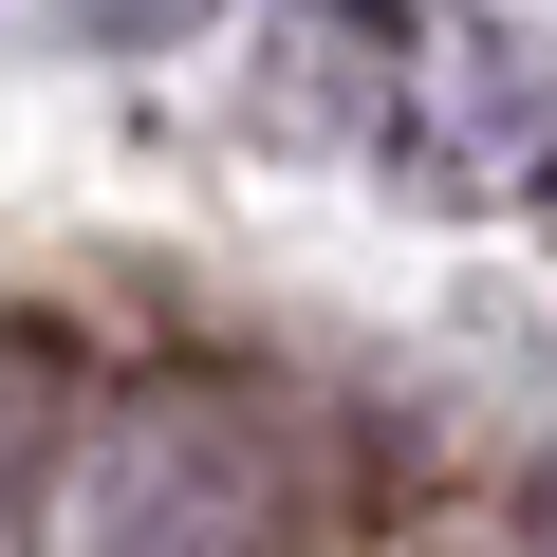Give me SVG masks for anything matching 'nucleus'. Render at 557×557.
<instances>
[{
  "label": "nucleus",
  "mask_w": 557,
  "mask_h": 557,
  "mask_svg": "<svg viewBox=\"0 0 557 557\" xmlns=\"http://www.w3.org/2000/svg\"><path fill=\"white\" fill-rule=\"evenodd\" d=\"M57 557H278V502L223 428H112L75 465V520Z\"/></svg>",
  "instance_id": "f257e3e1"
},
{
  "label": "nucleus",
  "mask_w": 557,
  "mask_h": 557,
  "mask_svg": "<svg viewBox=\"0 0 557 557\" xmlns=\"http://www.w3.org/2000/svg\"><path fill=\"white\" fill-rule=\"evenodd\" d=\"M57 20H75V38H112V57H168V38H205V20H223V0H57Z\"/></svg>",
  "instance_id": "f03ea898"
},
{
  "label": "nucleus",
  "mask_w": 557,
  "mask_h": 557,
  "mask_svg": "<svg viewBox=\"0 0 557 557\" xmlns=\"http://www.w3.org/2000/svg\"><path fill=\"white\" fill-rule=\"evenodd\" d=\"M539 223H557V131H539Z\"/></svg>",
  "instance_id": "7ed1b4c3"
}]
</instances>
